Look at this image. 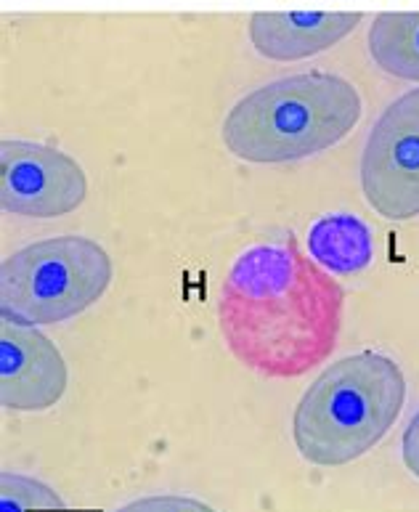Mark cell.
<instances>
[{
	"mask_svg": "<svg viewBox=\"0 0 419 512\" xmlns=\"http://www.w3.org/2000/svg\"><path fill=\"white\" fill-rule=\"evenodd\" d=\"M372 62L390 77L419 83V11H385L369 24Z\"/></svg>",
	"mask_w": 419,
	"mask_h": 512,
	"instance_id": "30bf717a",
	"label": "cell"
},
{
	"mask_svg": "<svg viewBox=\"0 0 419 512\" xmlns=\"http://www.w3.org/2000/svg\"><path fill=\"white\" fill-rule=\"evenodd\" d=\"M361 192L388 221L419 218V88L401 93L369 130Z\"/></svg>",
	"mask_w": 419,
	"mask_h": 512,
	"instance_id": "5b68a950",
	"label": "cell"
},
{
	"mask_svg": "<svg viewBox=\"0 0 419 512\" xmlns=\"http://www.w3.org/2000/svg\"><path fill=\"white\" fill-rule=\"evenodd\" d=\"M69 369L38 327L0 324V404L11 412H46L64 396Z\"/></svg>",
	"mask_w": 419,
	"mask_h": 512,
	"instance_id": "52a82bcc",
	"label": "cell"
},
{
	"mask_svg": "<svg viewBox=\"0 0 419 512\" xmlns=\"http://www.w3.org/2000/svg\"><path fill=\"white\" fill-rule=\"evenodd\" d=\"M406 404V377L385 353L329 364L292 412V441L305 462L351 465L380 444Z\"/></svg>",
	"mask_w": 419,
	"mask_h": 512,
	"instance_id": "3957f363",
	"label": "cell"
},
{
	"mask_svg": "<svg viewBox=\"0 0 419 512\" xmlns=\"http://www.w3.org/2000/svg\"><path fill=\"white\" fill-rule=\"evenodd\" d=\"M308 255L329 274H359L374 258L372 231L356 215H321L308 229Z\"/></svg>",
	"mask_w": 419,
	"mask_h": 512,
	"instance_id": "9c48e42d",
	"label": "cell"
},
{
	"mask_svg": "<svg viewBox=\"0 0 419 512\" xmlns=\"http://www.w3.org/2000/svg\"><path fill=\"white\" fill-rule=\"evenodd\" d=\"M401 457H404L406 470L419 478V412L414 414L401 438Z\"/></svg>",
	"mask_w": 419,
	"mask_h": 512,
	"instance_id": "4fadbf2b",
	"label": "cell"
},
{
	"mask_svg": "<svg viewBox=\"0 0 419 512\" xmlns=\"http://www.w3.org/2000/svg\"><path fill=\"white\" fill-rule=\"evenodd\" d=\"M364 22L353 11H258L250 16L252 48L271 62H300L324 54Z\"/></svg>",
	"mask_w": 419,
	"mask_h": 512,
	"instance_id": "ba28073f",
	"label": "cell"
},
{
	"mask_svg": "<svg viewBox=\"0 0 419 512\" xmlns=\"http://www.w3.org/2000/svg\"><path fill=\"white\" fill-rule=\"evenodd\" d=\"M0 512H69L48 483L22 473H0Z\"/></svg>",
	"mask_w": 419,
	"mask_h": 512,
	"instance_id": "8fae6325",
	"label": "cell"
},
{
	"mask_svg": "<svg viewBox=\"0 0 419 512\" xmlns=\"http://www.w3.org/2000/svg\"><path fill=\"white\" fill-rule=\"evenodd\" d=\"M356 85L329 72H300L260 85L223 120V144L237 160L282 165L340 144L361 120Z\"/></svg>",
	"mask_w": 419,
	"mask_h": 512,
	"instance_id": "7a4b0ae2",
	"label": "cell"
},
{
	"mask_svg": "<svg viewBox=\"0 0 419 512\" xmlns=\"http://www.w3.org/2000/svg\"><path fill=\"white\" fill-rule=\"evenodd\" d=\"M88 197V178L75 157L38 141H0V207L22 218H61Z\"/></svg>",
	"mask_w": 419,
	"mask_h": 512,
	"instance_id": "8992f818",
	"label": "cell"
},
{
	"mask_svg": "<svg viewBox=\"0 0 419 512\" xmlns=\"http://www.w3.org/2000/svg\"><path fill=\"white\" fill-rule=\"evenodd\" d=\"M345 290L295 239L247 247L221 284L218 329L231 356L263 377H300L332 356Z\"/></svg>",
	"mask_w": 419,
	"mask_h": 512,
	"instance_id": "6da1fadb",
	"label": "cell"
},
{
	"mask_svg": "<svg viewBox=\"0 0 419 512\" xmlns=\"http://www.w3.org/2000/svg\"><path fill=\"white\" fill-rule=\"evenodd\" d=\"M115 276L112 258L88 237H54L0 266V316L16 327L61 324L96 306Z\"/></svg>",
	"mask_w": 419,
	"mask_h": 512,
	"instance_id": "277c9868",
	"label": "cell"
},
{
	"mask_svg": "<svg viewBox=\"0 0 419 512\" xmlns=\"http://www.w3.org/2000/svg\"><path fill=\"white\" fill-rule=\"evenodd\" d=\"M115 512H215L202 499L178 497V494H157V497L133 499L128 505L117 507Z\"/></svg>",
	"mask_w": 419,
	"mask_h": 512,
	"instance_id": "7c38bea8",
	"label": "cell"
}]
</instances>
